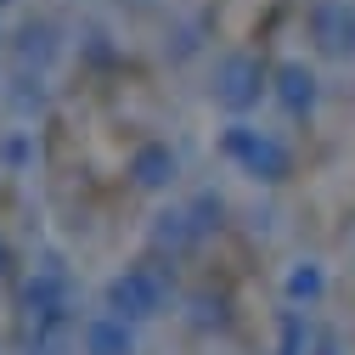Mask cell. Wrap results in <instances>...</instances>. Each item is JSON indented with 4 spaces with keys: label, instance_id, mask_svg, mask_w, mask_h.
Returning <instances> with one entry per match:
<instances>
[{
    "label": "cell",
    "instance_id": "cell-2",
    "mask_svg": "<svg viewBox=\"0 0 355 355\" xmlns=\"http://www.w3.org/2000/svg\"><path fill=\"white\" fill-rule=\"evenodd\" d=\"M164 304V277L153 271V265H136V271H124L107 282V310L119 322H141V316H158Z\"/></svg>",
    "mask_w": 355,
    "mask_h": 355
},
{
    "label": "cell",
    "instance_id": "cell-9",
    "mask_svg": "<svg viewBox=\"0 0 355 355\" xmlns=\"http://www.w3.org/2000/svg\"><path fill=\"white\" fill-rule=\"evenodd\" d=\"M288 293H293V299H316V293H322V271H316V265L293 271V277H288Z\"/></svg>",
    "mask_w": 355,
    "mask_h": 355
},
{
    "label": "cell",
    "instance_id": "cell-3",
    "mask_svg": "<svg viewBox=\"0 0 355 355\" xmlns=\"http://www.w3.org/2000/svg\"><path fill=\"white\" fill-rule=\"evenodd\" d=\"M226 153H232L248 175H259V181H282V175H288V147L271 141V136H259V130H248V124L226 130Z\"/></svg>",
    "mask_w": 355,
    "mask_h": 355
},
{
    "label": "cell",
    "instance_id": "cell-7",
    "mask_svg": "<svg viewBox=\"0 0 355 355\" xmlns=\"http://www.w3.org/2000/svg\"><path fill=\"white\" fill-rule=\"evenodd\" d=\"M130 169H136V187H147V192H153V187H169V175H175V153H169V147H141Z\"/></svg>",
    "mask_w": 355,
    "mask_h": 355
},
{
    "label": "cell",
    "instance_id": "cell-5",
    "mask_svg": "<svg viewBox=\"0 0 355 355\" xmlns=\"http://www.w3.org/2000/svg\"><path fill=\"white\" fill-rule=\"evenodd\" d=\"M85 355H136V338H130V327L119 316H102L85 327Z\"/></svg>",
    "mask_w": 355,
    "mask_h": 355
},
{
    "label": "cell",
    "instance_id": "cell-8",
    "mask_svg": "<svg viewBox=\"0 0 355 355\" xmlns=\"http://www.w3.org/2000/svg\"><path fill=\"white\" fill-rule=\"evenodd\" d=\"M28 304L40 310V316H57V304H62V282H57V277H40V282H28Z\"/></svg>",
    "mask_w": 355,
    "mask_h": 355
},
{
    "label": "cell",
    "instance_id": "cell-10",
    "mask_svg": "<svg viewBox=\"0 0 355 355\" xmlns=\"http://www.w3.org/2000/svg\"><path fill=\"white\" fill-rule=\"evenodd\" d=\"M0 271H6V243H0Z\"/></svg>",
    "mask_w": 355,
    "mask_h": 355
},
{
    "label": "cell",
    "instance_id": "cell-6",
    "mask_svg": "<svg viewBox=\"0 0 355 355\" xmlns=\"http://www.w3.org/2000/svg\"><path fill=\"white\" fill-rule=\"evenodd\" d=\"M277 85H282V102H288V113H310V107H316V79H310V68L288 62V68L277 73Z\"/></svg>",
    "mask_w": 355,
    "mask_h": 355
},
{
    "label": "cell",
    "instance_id": "cell-1",
    "mask_svg": "<svg viewBox=\"0 0 355 355\" xmlns=\"http://www.w3.org/2000/svg\"><path fill=\"white\" fill-rule=\"evenodd\" d=\"M259 96H265V68H259V57H248V51L220 57V68H214V102L226 107V113H248Z\"/></svg>",
    "mask_w": 355,
    "mask_h": 355
},
{
    "label": "cell",
    "instance_id": "cell-4",
    "mask_svg": "<svg viewBox=\"0 0 355 355\" xmlns=\"http://www.w3.org/2000/svg\"><path fill=\"white\" fill-rule=\"evenodd\" d=\"M310 34H316V46L327 57H349L355 51V12L344 0H316L310 6Z\"/></svg>",
    "mask_w": 355,
    "mask_h": 355
}]
</instances>
